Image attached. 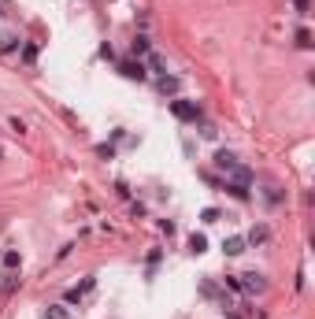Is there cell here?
<instances>
[{
	"label": "cell",
	"instance_id": "1",
	"mask_svg": "<svg viewBox=\"0 0 315 319\" xmlns=\"http://www.w3.org/2000/svg\"><path fill=\"white\" fill-rule=\"evenodd\" d=\"M171 111H175L182 123H197V119H200V108L189 104V101H171Z\"/></svg>",
	"mask_w": 315,
	"mask_h": 319
},
{
	"label": "cell",
	"instance_id": "2",
	"mask_svg": "<svg viewBox=\"0 0 315 319\" xmlns=\"http://www.w3.org/2000/svg\"><path fill=\"white\" fill-rule=\"evenodd\" d=\"M119 71H122V78H134V82H145V78H149V71H145L141 59H122Z\"/></svg>",
	"mask_w": 315,
	"mask_h": 319
},
{
	"label": "cell",
	"instance_id": "3",
	"mask_svg": "<svg viewBox=\"0 0 315 319\" xmlns=\"http://www.w3.org/2000/svg\"><path fill=\"white\" fill-rule=\"evenodd\" d=\"M238 282H241V293H263V290H267L263 275H256V271H248V275H241Z\"/></svg>",
	"mask_w": 315,
	"mask_h": 319
},
{
	"label": "cell",
	"instance_id": "4",
	"mask_svg": "<svg viewBox=\"0 0 315 319\" xmlns=\"http://www.w3.org/2000/svg\"><path fill=\"white\" fill-rule=\"evenodd\" d=\"M215 167L219 171H234V167H238V156H234L230 149H219L215 152Z\"/></svg>",
	"mask_w": 315,
	"mask_h": 319
},
{
	"label": "cell",
	"instance_id": "5",
	"mask_svg": "<svg viewBox=\"0 0 315 319\" xmlns=\"http://www.w3.org/2000/svg\"><path fill=\"white\" fill-rule=\"evenodd\" d=\"M245 237H226V242H223V252H226V256H241V252H245Z\"/></svg>",
	"mask_w": 315,
	"mask_h": 319
},
{
	"label": "cell",
	"instance_id": "6",
	"mask_svg": "<svg viewBox=\"0 0 315 319\" xmlns=\"http://www.w3.org/2000/svg\"><path fill=\"white\" fill-rule=\"evenodd\" d=\"M93 282H97V278H86L82 286H78V290H67V305H78V301H82V297L93 290Z\"/></svg>",
	"mask_w": 315,
	"mask_h": 319
},
{
	"label": "cell",
	"instance_id": "7",
	"mask_svg": "<svg viewBox=\"0 0 315 319\" xmlns=\"http://www.w3.org/2000/svg\"><path fill=\"white\" fill-rule=\"evenodd\" d=\"M252 178H256V174H252L248 167H241V164H238V167L230 171V182H241V186H252Z\"/></svg>",
	"mask_w": 315,
	"mask_h": 319
},
{
	"label": "cell",
	"instance_id": "8",
	"mask_svg": "<svg viewBox=\"0 0 315 319\" xmlns=\"http://www.w3.org/2000/svg\"><path fill=\"white\" fill-rule=\"evenodd\" d=\"M226 193H230L234 201H248V197H252V189H248V186H241V182H226Z\"/></svg>",
	"mask_w": 315,
	"mask_h": 319
},
{
	"label": "cell",
	"instance_id": "9",
	"mask_svg": "<svg viewBox=\"0 0 315 319\" xmlns=\"http://www.w3.org/2000/svg\"><path fill=\"white\" fill-rule=\"evenodd\" d=\"M156 86H160V93H163V97H167V93H171V97H175L182 82H178V78H171V74H163V78H160V82H156Z\"/></svg>",
	"mask_w": 315,
	"mask_h": 319
},
{
	"label": "cell",
	"instance_id": "10",
	"mask_svg": "<svg viewBox=\"0 0 315 319\" xmlns=\"http://www.w3.org/2000/svg\"><path fill=\"white\" fill-rule=\"evenodd\" d=\"M41 319H71V312L63 308V305H49V308H45V315H41Z\"/></svg>",
	"mask_w": 315,
	"mask_h": 319
},
{
	"label": "cell",
	"instance_id": "11",
	"mask_svg": "<svg viewBox=\"0 0 315 319\" xmlns=\"http://www.w3.org/2000/svg\"><path fill=\"white\" fill-rule=\"evenodd\" d=\"M204 249H208V237H204V234H193V237H189V252H197V256H200Z\"/></svg>",
	"mask_w": 315,
	"mask_h": 319
},
{
	"label": "cell",
	"instance_id": "12",
	"mask_svg": "<svg viewBox=\"0 0 315 319\" xmlns=\"http://www.w3.org/2000/svg\"><path fill=\"white\" fill-rule=\"evenodd\" d=\"M149 67H152L156 74H160V78L167 74V63H163V56H156V52H149Z\"/></svg>",
	"mask_w": 315,
	"mask_h": 319
},
{
	"label": "cell",
	"instance_id": "13",
	"mask_svg": "<svg viewBox=\"0 0 315 319\" xmlns=\"http://www.w3.org/2000/svg\"><path fill=\"white\" fill-rule=\"evenodd\" d=\"M245 242H252V245H260V242H267V227H252Z\"/></svg>",
	"mask_w": 315,
	"mask_h": 319
},
{
	"label": "cell",
	"instance_id": "14",
	"mask_svg": "<svg viewBox=\"0 0 315 319\" xmlns=\"http://www.w3.org/2000/svg\"><path fill=\"white\" fill-rule=\"evenodd\" d=\"M19 264H23V256H19L15 249H8V252H4V267H8V271H15Z\"/></svg>",
	"mask_w": 315,
	"mask_h": 319
},
{
	"label": "cell",
	"instance_id": "15",
	"mask_svg": "<svg viewBox=\"0 0 315 319\" xmlns=\"http://www.w3.org/2000/svg\"><path fill=\"white\" fill-rule=\"evenodd\" d=\"M134 56H149V37H134Z\"/></svg>",
	"mask_w": 315,
	"mask_h": 319
},
{
	"label": "cell",
	"instance_id": "16",
	"mask_svg": "<svg viewBox=\"0 0 315 319\" xmlns=\"http://www.w3.org/2000/svg\"><path fill=\"white\" fill-rule=\"evenodd\" d=\"M15 45H19V37H15V34H4V37H0V49H4V52H11Z\"/></svg>",
	"mask_w": 315,
	"mask_h": 319
},
{
	"label": "cell",
	"instance_id": "17",
	"mask_svg": "<svg viewBox=\"0 0 315 319\" xmlns=\"http://www.w3.org/2000/svg\"><path fill=\"white\" fill-rule=\"evenodd\" d=\"M297 45H301V49H311V34L308 30H297Z\"/></svg>",
	"mask_w": 315,
	"mask_h": 319
},
{
	"label": "cell",
	"instance_id": "18",
	"mask_svg": "<svg viewBox=\"0 0 315 319\" xmlns=\"http://www.w3.org/2000/svg\"><path fill=\"white\" fill-rule=\"evenodd\" d=\"M37 59V45H26L23 49V63H34Z\"/></svg>",
	"mask_w": 315,
	"mask_h": 319
},
{
	"label": "cell",
	"instance_id": "19",
	"mask_svg": "<svg viewBox=\"0 0 315 319\" xmlns=\"http://www.w3.org/2000/svg\"><path fill=\"white\" fill-rule=\"evenodd\" d=\"M223 282H226V290H234V293H241V282H238V275H226Z\"/></svg>",
	"mask_w": 315,
	"mask_h": 319
},
{
	"label": "cell",
	"instance_id": "20",
	"mask_svg": "<svg viewBox=\"0 0 315 319\" xmlns=\"http://www.w3.org/2000/svg\"><path fill=\"white\" fill-rule=\"evenodd\" d=\"M263 197H267V204H278V201H282V193H278L275 186H267V193H263Z\"/></svg>",
	"mask_w": 315,
	"mask_h": 319
},
{
	"label": "cell",
	"instance_id": "21",
	"mask_svg": "<svg viewBox=\"0 0 315 319\" xmlns=\"http://www.w3.org/2000/svg\"><path fill=\"white\" fill-rule=\"evenodd\" d=\"M200 290H204V297H219V286H215V282H204Z\"/></svg>",
	"mask_w": 315,
	"mask_h": 319
},
{
	"label": "cell",
	"instance_id": "22",
	"mask_svg": "<svg viewBox=\"0 0 315 319\" xmlns=\"http://www.w3.org/2000/svg\"><path fill=\"white\" fill-rule=\"evenodd\" d=\"M97 156H104V160H112V156H115V149H112V145H97Z\"/></svg>",
	"mask_w": 315,
	"mask_h": 319
},
{
	"label": "cell",
	"instance_id": "23",
	"mask_svg": "<svg viewBox=\"0 0 315 319\" xmlns=\"http://www.w3.org/2000/svg\"><path fill=\"white\" fill-rule=\"evenodd\" d=\"M200 219H204V223H215V219H219V212H215V208H204V212H200Z\"/></svg>",
	"mask_w": 315,
	"mask_h": 319
},
{
	"label": "cell",
	"instance_id": "24",
	"mask_svg": "<svg viewBox=\"0 0 315 319\" xmlns=\"http://www.w3.org/2000/svg\"><path fill=\"white\" fill-rule=\"evenodd\" d=\"M308 8H311L308 0H297V11H301V15H308Z\"/></svg>",
	"mask_w": 315,
	"mask_h": 319
}]
</instances>
